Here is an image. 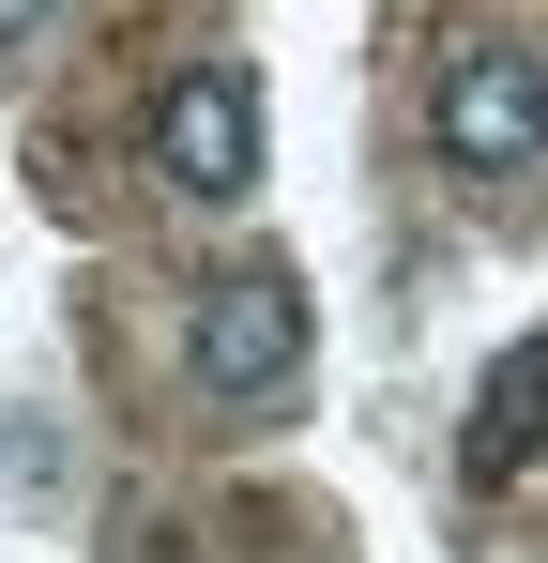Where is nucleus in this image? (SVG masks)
<instances>
[{
    "label": "nucleus",
    "instance_id": "nucleus-4",
    "mask_svg": "<svg viewBox=\"0 0 548 563\" xmlns=\"http://www.w3.org/2000/svg\"><path fill=\"white\" fill-rule=\"evenodd\" d=\"M534 442H548V335H518L503 366L472 380V487H503V472H534Z\"/></svg>",
    "mask_w": 548,
    "mask_h": 563
},
{
    "label": "nucleus",
    "instance_id": "nucleus-1",
    "mask_svg": "<svg viewBox=\"0 0 548 563\" xmlns=\"http://www.w3.org/2000/svg\"><path fill=\"white\" fill-rule=\"evenodd\" d=\"M183 351H198V396H229V411H260V396H289V380H305V289L274 275H229L213 289V305H198V335H183Z\"/></svg>",
    "mask_w": 548,
    "mask_h": 563
},
{
    "label": "nucleus",
    "instance_id": "nucleus-5",
    "mask_svg": "<svg viewBox=\"0 0 548 563\" xmlns=\"http://www.w3.org/2000/svg\"><path fill=\"white\" fill-rule=\"evenodd\" d=\"M31 15H46V0H0V46H15V31H31Z\"/></svg>",
    "mask_w": 548,
    "mask_h": 563
},
{
    "label": "nucleus",
    "instance_id": "nucleus-2",
    "mask_svg": "<svg viewBox=\"0 0 548 563\" xmlns=\"http://www.w3.org/2000/svg\"><path fill=\"white\" fill-rule=\"evenodd\" d=\"M427 137H442L457 168H534L548 153V77L518 46H457L442 92H427Z\"/></svg>",
    "mask_w": 548,
    "mask_h": 563
},
{
    "label": "nucleus",
    "instance_id": "nucleus-3",
    "mask_svg": "<svg viewBox=\"0 0 548 563\" xmlns=\"http://www.w3.org/2000/svg\"><path fill=\"white\" fill-rule=\"evenodd\" d=\"M153 168H168L183 198H244L260 184V92H244L229 62L168 77V92H153Z\"/></svg>",
    "mask_w": 548,
    "mask_h": 563
}]
</instances>
